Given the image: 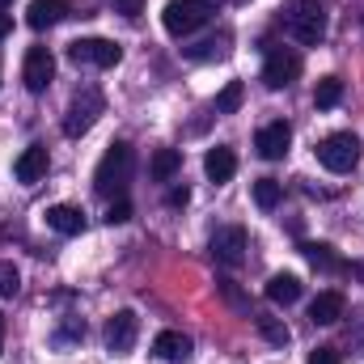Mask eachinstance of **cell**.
<instances>
[{"label": "cell", "mask_w": 364, "mask_h": 364, "mask_svg": "<svg viewBox=\"0 0 364 364\" xmlns=\"http://www.w3.org/2000/svg\"><path fill=\"white\" fill-rule=\"evenodd\" d=\"M127 178H132V144L114 140V144L102 153L97 170H93V186H97V195H106V199H110V195H119V199H123Z\"/></svg>", "instance_id": "1"}, {"label": "cell", "mask_w": 364, "mask_h": 364, "mask_svg": "<svg viewBox=\"0 0 364 364\" xmlns=\"http://www.w3.org/2000/svg\"><path fill=\"white\" fill-rule=\"evenodd\" d=\"M220 4H225V0H170L166 13H161V26H166V34L186 38V34H195L199 26H208Z\"/></svg>", "instance_id": "2"}, {"label": "cell", "mask_w": 364, "mask_h": 364, "mask_svg": "<svg viewBox=\"0 0 364 364\" xmlns=\"http://www.w3.org/2000/svg\"><path fill=\"white\" fill-rule=\"evenodd\" d=\"M284 26H288V34H292L296 43L314 47V43L326 38V9H322L318 0H292L288 13H284Z\"/></svg>", "instance_id": "3"}, {"label": "cell", "mask_w": 364, "mask_h": 364, "mask_svg": "<svg viewBox=\"0 0 364 364\" xmlns=\"http://www.w3.org/2000/svg\"><path fill=\"white\" fill-rule=\"evenodd\" d=\"M318 161L331 170V174H352L356 161H360V140L352 132H335L318 144Z\"/></svg>", "instance_id": "4"}, {"label": "cell", "mask_w": 364, "mask_h": 364, "mask_svg": "<svg viewBox=\"0 0 364 364\" xmlns=\"http://www.w3.org/2000/svg\"><path fill=\"white\" fill-rule=\"evenodd\" d=\"M102 110H106L102 93L93 90V85H85V90L68 102V110H64V136H85L93 123H97V114H102Z\"/></svg>", "instance_id": "5"}, {"label": "cell", "mask_w": 364, "mask_h": 364, "mask_svg": "<svg viewBox=\"0 0 364 364\" xmlns=\"http://www.w3.org/2000/svg\"><path fill=\"white\" fill-rule=\"evenodd\" d=\"M68 60H73L77 68H114V64L123 60V51H119V43H110V38H77V43L68 47Z\"/></svg>", "instance_id": "6"}, {"label": "cell", "mask_w": 364, "mask_h": 364, "mask_svg": "<svg viewBox=\"0 0 364 364\" xmlns=\"http://www.w3.org/2000/svg\"><path fill=\"white\" fill-rule=\"evenodd\" d=\"M301 77V55L292 47H272L263 60V85L267 90H288Z\"/></svg>", "instance_id": "7"}, {"label": "cell", "mask_w": 364, "mask_h": 364, "mask_svg": "<svg viewBox=\"0 0 364 364\" xmlns=\"http://www.w3.org/2000/svg\"><path fill=\"white\" fill-rule=\"evenodd\" d=\"M246 250H250V242H246V229H242V225H225V229L212 233V259H216V263L242 267V263H246Z\"/></svg>", "instance_id": "8"}, {"label": "cell", "mask_w": 364, "mask_h": 364, "mask_svg": "<svg viewBox=\"0 0 364 364\" xmlns=\"http://www.w3.org/2000/svg\"><path fill=\"white\" fill-rule=\"evenodd\" d=\"M51 77H55V55H51L47 47H30V51H26V64H21V81H26V90L43 93L47 85H51Z\"/></svg>", "instance_id": "9"}, {"label": "cell", "mask_w": 364, "mask_h": 364, "mask_svg": "<svg viewBox=\"0 0 364 364\" xmlns=\"http://www.w3.org/2000/svg\"><path fill=\"white\" fill-rule=\"evenodd\" d=\"M136 335H140V318L132 314V309H119L110 322H106V348L114 352V356H123V352H132L136 348Z\"/></svg>", "instance_id": "10"}, {"label": "cell", "mask_w": 364, "mask_h": 364, "mask_svg": "<svg viewBox=\"0 0 364 364\" xmlns=\"http://www.w3.org/2000/svg\"><path fill=\"white\" fill-rule=\"evenodd\" d=\"M47 170H51V157H47V149L43 144H30V149H21V157L13 161V174H17V182H43L47 178Z\"/></svg>", "instance_id": "11"}, {"label": "cell", "mask_w": 364, "mask_h": 364, "mask_svg": "<svg viewBox=\"0 0 364 364\" xmlns=\"http://www.w3.org/2000/svg\"><path fill=\"white\" fill-rule=\"evenodd\" d=\"M259 153L267 157V161H279L284 153H288V144H292V127L284 123V119H275V123H267L263 132H259Z\"/></svg>", "instance_id": "12"}, {"label": "cell", "mask_w": 364, "mask_h": 364, "mask_svg": "<svg viewBox=\"0 0 364 364\" xmlns=\"http://www.w3.org/2000/svg\"><path fill=\"white\" fill-rule=\"evenodd\" d=\"M343 305H348V301H343V292H335V288H331V292H318V296H314V305H309L314 326H335V322L343 318Z\"/></svg>", "instance_id": "13"}, {"label": "cell", "mask_w": 364, "mask_h": 364, "mask_svg": "<svg viewBox=\"0 0 364 364\" xmlns=\"http://www.w3.org/2000/svg\"><path fill=\"white\" fill-rule=\"evenodd\" d=\"M64 17H68V0H30V13H26V21L34 30H51Z\"/></svg>", "instance_id": "14"}, {"label": "cell", "mask_w": 364, "mask_h": 364, "mask_svg": "<svg viewBox=\"0 0 364 364\" xmlns=\"http://www.w3.org/2000/svg\"><path fill=\"white\" fill-rule=\"evenodd\" d=\"M47 225H51L55 233H64V237H77V233L85 229V216H81V208H73V203H55V208H47Z\"/></svg>", "instance_id": "15"}, {"label": "cell", "mask_w": 364, "mask_h": 364, "mask_svg": "<svg viewBox=\"0 0 364 364\" xmlns=\"http://www.w3.org/2000/svg\"><path fill=\"white\" fill-rule=\"evenodd\" d=\"M203 170H208V178H212V182H229L233 174H237V157H233V149H225V144L208 149Z\"/></svg>", "instance_id": "16"}, {"label": "cell", "mask_w": 364, "mask_h": 364, "mask_svg": "<svg viewBox=\"0 0 364 364\" xmlns=\"http://www.w3.org/2000/svg\"><path fill=\"white\" fill-rule=\"evenodd\" d=\"M305 250V259H309V267H318V272H348V263H343V255H335V246H326V242H309V246H301Z\"/></svg>", "instance_id": "17"}, {"label": "cell", "mask_w": 364, "mask_h": 364, "mask_svg": "<svg viewBox=\"0 0 364 364\" xmlns=\"http://www.w3.org/2000/svg\"><path fill=\"white\" fill-rule=\"evenodd\" d=\"M153 356H161V360H186L191 356V339L182 331H161L153 339Z\"/></svg>", "instance_id": "18"}, {"label": "cell", "mask_w": 364, "mask_h": 364, "mask_svg": "<svg viewBox=\"0 0 364 364\" xmlns=\"http://www.w3.org/2000/svg\"><path fill=\"white\" fill-rule=\"evenodd\" d=\"M267 301L272 305H292V301H301V279L296 275H272L267 279Z\"/></svg>", "instance_id": "19"}, {"label": "cell", "mask_w": 364, "mask_h": 364, "mask_svg": "<svg viewBox=\"0 0 364 364\" xmlns=\"http://www.w3.org/2000/svg\"><path fill=\"white\" fill-rule=\"evenodd\" d=\"M178 170H182V153L178 149H157L153 161H149V174H153L157 182H170Z\"/></svg>", "instance_id": "20"}, {"label": "cell", "mask_w": 364, "mask_h": 364, "mask_svg": "<svg viewBox=\"0 0 364 364\" xmlns=\"http://www.w3.org/2000/svg\"><path fill=\"white\" fill-rule=\"evenodd\" d=\"M191 60H225L229 55V34H216V38H203L195 47H186Z\"/></svg>", "instance_id": "21"}, {"label": "cell", "mask_w": 364, "mask_h": 364, "mask_svg": "<svg viewBox=\"0 0 364 364\" xmlns=\"http://www.w3.org/2000/svg\"><path fill=\"white\" fill-rule=\"evenodd\" d=\"M339 97H343V81L339 77H322L318 90H314V106L318 110H331V106H339Z\"/></svg>", "instance_id": "22"}, {"label": "cell", "mask_w": 364, "mask_h": 364, "mask_svg": "<svg viewBox=\"0 0 364 364\" xmlns=\"http://www.w3.org/2000/svg\"><path fill=\"white\" fill-rule=\"evenodd\" d=\"M279 199H284V186H279L275 178H259L255 182V203H259L263 212H272Z\"/></svg>", "instance_id": "23"}, {"label": "cell", "mask_w": 364, "mask_h": 364, "mask_svg": "<svg viewBox=\"0 0 364 364\" xmlns=\"http://www.w3.org/2000/svg\"><path fill=\"white\" fill-rule=\"evenodd\" d=\"M242 97H246V85H242V81H229V85L220 90V97H216V114H233V110L242 106Z\"/></svg>", "instance_id": "24"}, {"label": "cell", "mask_w": 364, "mask_h": 364, "mask_svg": "<svg viewBox=\"0 0 364 364\" xmlns=\"http://www.w3.org/2000/svg\"><path fill=\"white\" fill-rule=\"evenodd\" d=\"M255 322H259V331H263V339H267V343L288 348V339H292V335H288V326H284L279 318H255Z\"/></svg>", "instance_id": "25"}, {"label": "cell", "mask_w": 364, "mask_h": 364, "mask_svg": "<svg viewBox=\"0 0 364 364\" xmlns=\"http://www.w3.org/2000/svg\"><path fill=\"white\" fill-rule=\"evenodd\" d=\"M85 339V322L81 318H68L60 331H55V348H73V343H81Z\"/></svg>", "instance_id": "26"}, {"label": "cell", "mask_w": 364, "mask_h": 364, "mask_svg": "<svg viewBox=\"0 0 364 364\" xmlns=\"http://www.w3.org/2000/svg\"><path fill=\"white\" fill-rule=\"evenodd\" d=\"M21 288V275H17V267L13 263H0V296H13Z\"/></svg>", "instance_id": "27"}, {"label": "cell", "mask_w": 364, "mask_h": 364, "mask_svg": "<svg viewBox=\"0 0 364 364\" xmlns=\"http://www.w3.org/2000/svg\"><path fill=\"white\" fill-rule=\"evenodd\" d=\"M106 220H110V225L132 220V203H127V199H114V203H110V212H106Z\"/></svg>", "instance_id": "28"}, {"label": "cell", "mask_w": 364, "mask_h": 364, "mask_svg": "<svg viewBox=\"0 0 364 364\" xmlns=\"http://www.w3.org/2000/svg\"><path fill=\"white\" fill-rule=\"evenodd\" d=\"M305 364H339V352H335V348H314Z\"/></svg>", "instance_id": "29"}, {"label": "cell", "mask_w": 364, "mask_h": 364, "mask_svg": "<svg viewBox=\"0 0 364 364\" xmlns=\"http://www.w3.org/2000/svg\"><path fill=\"white\" fill-rule=\"evenodd\" d=\"M140 9H144V0H114V13H123V17H140Z\"/></svg>", "instance_id": "30"}, {"label": "cell", "mask_w": 364, "mask_h": 364, "mask_svg": "<svg viewBox=\"0 0 364 364\" xmlns=\"http://www.w3.org/2000/svg\"><path fill=\"white\" fill-rule=\"evenodd\" d=\"M186 199H191V191H186V186H174V191H170V203H174V208H182Z\"/></svg>", "instance_id": "31"}, {"label": "cell", "mask_w": 364, "mask_h": 364, "mask_svg": "<svg viewBox=\"0 0 364 364\" xmlns=\"http://www.w3.org/2000/svg\"><path fill=\"white\" fill-rule=\"evenodd\" d=\"M4 34H9V17L0 13V38H4Z\"/></svg>", "instance_id": "32"}, {"label": "cell", "mask_w": 364, "mask_h": 364, "mask_svg": "<svg viewBox=\"0 0 364 364\" xmlns=\"http://www.w3.org/2000/svg\"><path fill=\"white\" fill-rule=\"evenodd\" d=\"M0 352H4V314H0Z\"/></svg>", "instance_id": "33"}, {"label": "cell", "mask_w": 364, "mask_h": 364, "mask_svg": "<svg viewBox=\"0 0 364 364\" xmlns=\"http://www.w3.org/2000/svg\"><path fill=\"white\" fill-rule=\"evenodd\" d=\"M9 4H13V0H0V13H4V9H9Z\"/></svg>", "instance_id": "34"}]
</instances>
